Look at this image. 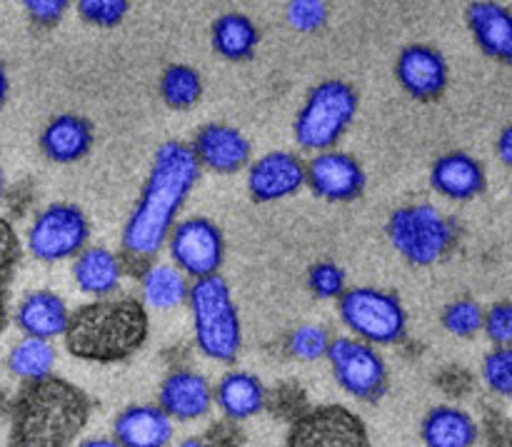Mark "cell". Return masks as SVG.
<instances>
[{"label": "cell", "instance_id": "4316f807", "mask_svg": "<svg viewBox=\"0 0 512 447\" xmlns=\"http://www.w3.org/2000/svg\"><path fill=\"white\" fill-rule=\"evenodd\" d=\"M53 365H55V350L50 348L48 340L23 338L8 355L10 373L28 380V383L50 378Z\"/></svg>", "mask_w": 512, "mask_h": 447}, {"label": "cell", "instance_id": "3957f363", "mask_svg": "<svg viewBox=\"0 0 512 447\" xmlns=\"http://www.w3.org/2000/svg\"><path fill=\"white\" fill-rule=\"evenodd\" d=\"M148 338V313L133 298L98 300L70 313L65 345L70 355L115 363L133 355Z\"/></svg>", "mask_w": 512, "mask_h": 447}, {"label": "cell", "instance_id": "9c48e42d", "mask_svg": "<svg viewBox=\"0 0 512 447\" xmlns=\"http://www.w3.org/2000/svg\"><path fill=\"white\" fill-rule=\"evenodd\" d=\"M90 238V225L83 210L75 205H48L28 230V250L38 260L55 263L83 253Z\"/></svg>", "mask_w": 512, "mask_h": 447}, {"label": "cell", "instance_id": "9a60e30c", "mask_svg": "<svg viewBox=\"0 0 512 447\" xmlns=\"http://www.w3.org/2000/svg\"><path fill=\"white\" fill-rule=\"evenodd\" d=\"M193 155L200 165L215 173H238L250 160V143L240 130L223 123H210L195 133Z\"/></svg>", "mask_w": 512, "mask_h": 447}, {"label": "cell", "instance_id": "ba28073f", "mask_svg": "<svg viewBox=\"0 0 512 447\" xmlns=\"http://www.w3.org/2000/svg\"><path fill=\"white\" fill-rule=\"evenodd\" d=\"M325 358L330 360V368H333L340 388L353 398L373 403L385 393L388 368H385L383 358L375 353L373 345L353 338H335L330 340Z\"/></svg>", "mask_w": 512, "mask_h": 447}, {"label": "cell", "instance_id": "b9f144b4", "mask_svg": "<svg viewBox=\"0 0 512 447\" xmlns=\"http://www.w3.org/2000/svg\"><path fill=\"white\" fill-rule=\"evenodd\" d=\"M0 198H3V173H0Z\"/></svg>", "mask_w": 512, "mask_h": 447}, {"label": "cell", "instance_id": "f35d334b", "mask_svg": "<svg viewBox=\"0 0 512 447\" xmlns=\"http://www.w3.org/2000/svg\"><path fill=\"white\" fill-rule=\"evenodd\" d=\"M78 447H123L115 438H90L85 443H80Z\"/></svg>", "mask_w": 512, "mask_h": 447}, {"label": "cell", "instance_id": "836d02e7", "mask_svg": "<svg viewBox=\"0 0 512 447\" xmlns=\"http://www.w3.org/2000/svg\"><path fill=\"white\" fill-rule=\"evenodd\" d=\"M128 0H80L78 13L98 28H113L128 15Z\"/></svg>", "mask_w": 512, "mask_h": 447}, {"label": "cell", "instance_id": "e575fe53", "mask_svg": "<svg viewBox=\"0 0 512 447\" xmlns=\"http://www.w3.org/2000/svg\"><path fill=\"white\" fill-rule=\"evenodd\" d=\"M328 20V5L320 0H293L288 3V23L300 33H313Z\"/></svg>", "mask_w": 512, "mask_h": 447}, {"label": "cell", "instance_id": "d4e9b609", "mask_svg": "<svg viewBox=\"0 0 512 447\" xmlns=\"http://www.w3.org/2000/svg\"><path fill=\"white\" fill-rule=\"evenodd\" d=\"M258 40V28L243 13H223L213 23V48L225 60L250 58Z\"/></svg>", "mask_w": 512, "mask_h": 447}, {"label": "cell", "instance_id": "83f0119b", "mask_svg": "<svg viewBox=\"0 0 512 447\" xmlns=\"http://www.w3.org/2000/svg\"><path fill=\"white\" fill-rule=\"evenodd\" d=\"M200 93H203V80H200L198 70H193L190 65L165 68L163 78H160V95H163L165 105L185 110L198 103Z\"/></svg>", "mask_w": 512, "mask_h": 447}, {"label": "cell", "instance_id": "4dcf8cb0", "mask_svg": "<svg viewBox=\"0 0 512 447\" xmlns=\"http://www.w3.org/2000/svg\"><path fill=\"white\" fill-rule=\"evenodd\" d=\"M483 378L493 393L512 398V348H495L485 355Z\"/></svg>", "mask_w": 512, "mask_h": 447}, {"label": "cell", "instance_id": "7c38bea8", "mask_svg": "<svg viewBox=\"0 0 512 447\" xmlns=\"http://www.w3.org/2000/svg\"><path fill=\"white\" fill-rule=\"evenodd\" d=\"M305 183L320 198L343 203V200H353L363 193L365 173L353 155L325 150L305 165Z\"/></svg>", "mask_w": 512, "mask_h": 447}, {"label": "cell", "instance_id": "e0dca14e", "mask_svg": "<svg viewBox=\"0 0 512 447\" xmlns=\"http://www.w3.org/2000/svg\"><path fill=\"white\" fill-rule=\"evenodd\" d=\"M470 33L485 55L512 63V10L500 3L478 0L465 10Z\"/></svg>", "mask_w": 512, "mask_h": 447}, {"label": "cell", "instance_id": "603a6c76", "mask_svg": "<svg viewBox=\"0 0 512 447\" xmlns=\"http://www.w3.org/2000/svg\"><path fill=\"white\" fill-rule=\"evenodd\" d=\"M218 408L230 420L253 418L265 405V388L255 375L250 373H228L220 378L213 393Z\"/></svg>", "mask_w": 512, "mask_h": 447}, {"label": "cell", "instance_id": "4fadbf2b", "mask_svg": "<svg viewBox=\"0 0 512 447\" xmlns=\"http://www.w3.org/2000/svg\"><path fill=\"white\" fill-rule=\"evenodd\" d=\"M305 185V165L285 150H273L255 160L248 170V190L255 203L288 198Z\"/></svg>", "mask_w": 512, "mask_h": 447}, {"label": "cell", "instance_id": "1f68e13d", "mask_svg": "<svg viewBox=\"0 0 512 447\" xmlns=\"http://www.w3.org/2000/svg\"><path fill=\"white\" fill-rule=\"evenodd\" d=\"M290 353L300 360H320L328 355L330 335L320 325H300L290 333Z\"/></svg>", "mask_w": 512, "mask_h": 447}, {"label": "cell", "instance_id": "6da1fadb", "mask_svg": "<svg viewBox=\"0 0 512 447\" xmlns=\"http://www.w3.org/2000/svg\"><path fill=\"white\" fill-rule=\"evenodd\" d=\"M200 163L190 145L168 140L158 148L148 183L123 230V248L133 258H153L170 238L175 215L195 188Z\"/></svg>", "mask_w": 512, "mask_h": 447}, {"label": "cell", "instance_id": "f1b7e54d", "mask_svg": "<svg viewBox=\"0 0 512 447\" xmlns=\"http://www.w3.org/2000/svg\"><path fill=\"white\" fill-rule=\"evenodd\" d=\"M20 260V243L18 235L13 233L8 223L0 218V333L8 323V293L13 283L15 268Z\"/></svg>", "mask_w": 512, "mask_h": 447}, {"label": "cell", "instance_id": "2e32d148", "mask_svg": "<svg viewBox=\"0 0 512 447\" xmlns=\"http://www.w3.org/2000/svg\"><path fill=\"white\" fill-rule=\"evenodd\" d=\"M158 398V408L170 420H195L203 418L213 405V388L193 370H175L163 380Z\"/></svg>", "mask_w": 512, "mask_h": 447}, {"label": "cell", "instance_id": "d6986e66", "mask_svg": "<svg viewBox=\"0 0 512 447\" xmlns=\"http://www.w3.org/2000/svg\"><path fill=\"white\" fill-rule=\"evenodd\" d=\"M430 185L450 200H470L485 190V170L473 155L453 150L433 163Z\"/></svg>", "mask_w": 512, "mask_h": 447}, {"label": "cell", "instance_id": "30bf717a", "mask_svg": "<svg viewBox=\"0 0 512 447\" xmlns=\"http://www.w3.org/2000/svg\"><path fill=\"white\" fill-rule=\"evenodd\" d=\"M170 258L175 268L190 278H210L223 265V233L208 218H188L170 230Z\"/></svg>", "mask_w": 512, "mask_h": 447}, {"label": "cell", "instance_id": "5bb4252c", "mask_svg": "<svg viewBox=\"0 0 512 447\" xmlns=\"http://www.w3.org/2000/svg\"><path fill=\"white\" fill-rule=\"evenodd\" d=\"M395 78L415 100H435L448 85V63L430 45H408L398 55Z\"/></svg>", "mask_w": 512, "mask_h": 447}, {"label": "cell", "instance_id": "ac0fdd59", "mask_svg": "<svg viewBox=\"0 0 512 447\" xmlns=\"http://www.w3.org/2000/svg\"><path fill=\"white\" fill-rule=\"evenodd\" d=\"M113 438L123 447H168L173 420L158 405H130L115 418Z\"/></svg>", "mask_w": 512, "mask_h": 447}, {"label": "cell", "instance_id": "7a4b0ae2", "mask_svg": "<svg viewBox=\"0 0 512 447\" xmlns=\"http://www.w3.org/2000/svg\"><path fill=\"white\" fill-rule=\"evenodd\" d=\"M90 418V398L68 380L43 378L20 390L8 447H73Z\"/></svg>", "mask_w": 512, "mask_h": 447}, {"label": "cell", "instance_id": "8fae6325", "mask_svg": "<svg viewBox=\"0 0 512 447\" xmlns=\"http://www.w3.org/2000/svg\"><path fill=\"white\" fill-rule=\"evenodd\" d=\"M288 447H370V438L358 415L340 405H323L295 420Z\"/></svg>", "mask_w": 512, "mask_h": 447}, {"label": "cell", "instance_id": "8992f818", "mask_svg": "<svg viewBox=\"0 0 512 447\" xmlns=\"http://www.w3.org/2000/svg\"><path fill=\"white\" fill-rule=\"evenodd\" d=\"M388 238L393 248L413 265H433L455 240L450 220L433 205H408L390 215Z\"/></svg>", "mask_w": 512, "mask_h": 447}, {"label": "cell", "instance_id": "5b68a950", "mask_svg": "<svg viewBox=\"0 0 512 447\" xmlns=\"http://www.w3.org/2000/svg\"><path fill=\"white\" fill-rule=\"evenodd\" d=\"M358 113V95L343 80H323L295 118V140L305 150H330Z\"/></svg>", "mask_w": 512, "mask_h": 447}, {"label": "cell", "instance_id": "277c9868", "mask_svg": "<svg viewBox=\"0 0 512 447\" xmlns=\"http://www.w3.org/2000/svg\"><path fill=\"white\" fill-rule=\"evenodd\" d=\"M190 310L195 323V343L208 358L233 363L240 353V318L228 283L218 273L190 285Z\"/></svg>", "mask_w": 512, "mask_h": 447}, {"label": "cell", "instance_id": "8d00e7d4", "mask_svg": "<svg viewBox=\"0 0 512 447\" xmlns=\"http://www.w3.org/2000/svg\"><path fill=\"white\" fill-rule=\"evenodd\" d=\"M25 10L38 25H55L68 10V0H25Z\"/></svg>", "mask_w": 512, "mask_h": 447}, {"label": "cell", "instance_id": "cb8c5ba5", "mask_svg": "<svg viewBox=\"0 0 512 447\" xmlns=\"http://www.w3.org/2000/svg\"><path fill=\"white\" fill-rule=\"evenodd\" d=\"M120 273H123L120 260L108 248H85L73 263L75 285L83 293L98 295V298L118 288Z\"/></svg>", "mask_w": 512, "mask_h": 447}, {"label": "cell", "instance_id": "7402d4cb", "mask_svg": "<svg viewBox=\"0 0 512 447\" xmlns=\"http://www.w3.org/2000/svg\"><path fill=\"white\" fill-rule=\"evenodd\" d=\"M420 438L425 447H473L478 440V425L465 410L440 405L425 415Z\"/></svg>", "mask_w": 512, "mask_h": 447}, {"label": "cell", "instance_id": "484cf974", "mask_svg": "<svg viewBox=\"0 0 512 447\" xmlns=\"http://www.w3.org/2000/svg\"><path fill=\"white\" fill-rule=\"evenodd\" d=\"M190 285L175 265H150L143 275V300L155 310L178 308L188 300Z\"/></svg>", "mask_w": 512, "mask_h": 447}, {"label": "cell", "instance_id": "74e56055", "mask_svg": "<svg viewBox=\"0 0 512 447\" xmlns=\"http://www.w3.org/2000/svg\"><path fill=\"white\" fill-rule=\"evenodd\" d=\"M498 158L503 160L508 168H512V123L500 133L498 138Z\"/></svg>", "mask_w": 512, "mask_h": 447}, {"label": "cell", "instance_id": "60d3db41", "mask_svg": "<svg viewBox=\"0 0 512 447\" xmlns=\"http://www.w3.org/2000/svg\"><path fill=\"white\" fill-rule=\"evenodd\" d=\"M178 447H210V445L203 443V440H198V438H188V440H183Z\"/></svg>", "mask_w": 512, "mask_h": 447}, {"label": "cell", "instance_id": "ffe728a7", "mask_svg": "<svg viewBox=\"0 0 512 447\" xmlns=\"http://www.w3.org/2000/svg\"><path fill=\"white\" fill-rule=\"evenodd\" d=\"M15 323L23 330L25 338L50 340L55 335H65L70 323V310L60 295L50 293V290H35L20 300Z\"/></svg>", "mask_w": 512, "mask_h": 447}, {"label": "cell", "instance_id": "52a82bcc", "mask_svg": "<svg viewBox=\"0 0 512 447\" xmlns=\"http://www.w3.org/2000/svg\"><path fill=\"white\" fill-rule=\"evenodd\" d=\"M340 318L363 343L390 345L405 335V310L393 293L350 288L340 295Z\"/></svg>", "mask_w": 512, "mask_h": 447}, {"label": "cell", "instance_id": "f546056e", "mask_svg": "<svg viewBox=\"0 0 512 447\" xmlns=\"http://www.w3.org/2000/svg\"><path fill=\"white\" fill-rule=\"evenodd\" d=\"M483 323H485V310L470 298L455 300V303H450L448 308L443 310L445 330L458 335V338H473L475 333L483 330Z\"/></svg>", "mask_w": 512, "mask_h": 447}, {"label": "cell", "instance_id": "d6a6232c", "mask_svg": "<svg viewBox=\"0 0 512 447\" xmlns=\"http://www.w3.org/2000/svg\"><path fill=\"white\" fill-rule=\"evenodd\" d=\"M308 285L318 298H340V295L345 293V273L340 270V265L323 260V263H315L313 268L308 270Z\"/></svg>", "mask_w": 512, "mask_h": 447}, {"label": "cell", "instance_id": "ab89813d", "mask_svg": "<svg viewBox=\"0 0 512 447\" xmlns=\"http://www.w3.org/2000/svg\"><path fill=\"white\" fill-rule=\"evenodd\" d=\"M5 98H8V75H5V65L0 60V108L5 105Z\"/></svg>", "mask_w": 512, "mask_h": 447}, {"label": "cell", "instance_id": "44dd1931", "mask_svg": "<svg viewBox=\"0 0 512 447\" xmlns=\"http://www.w3.org/2000/svg\"><path fill=\"white\" fill-rule=\"evenodd\" d=\"M93 148V125L73 113H63L45 125L40 135V150L53 163H75Z\"/></svg>", "mask_w": 512, "mask_h": 447}, {"label": "cell", "instance_id": "d590c367", "mask_svg": "<svg viewBox=\"0 0 512 447\" xmlns=\"http://www.w3.org/2000/svg\"><path fill=\"white\" fill-rule=\"evenodd\" d=\"M485 333L498 348H512V303H498L485 313Z\"/></svg>", "mask_w": 512, "mask_h": 447}]
</instances>
